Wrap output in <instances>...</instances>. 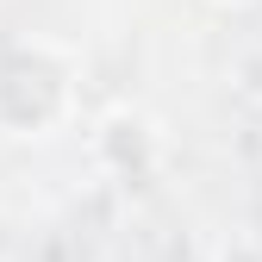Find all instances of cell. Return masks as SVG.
<instances>
[{
	"instance_id": "cell-1",
	"label": "cell",
	"mask_w": 262,
	"mask_h": 262,
	"mask_svg": "<svg viewBox=\"0 0 262 262\" xmlns=\"http://www.w3.org/2000/svg\"><path fill=\"white\" fill-rule=\"evenodd\" d=\"M38 100V119L44 131L69 113V62H62L50 44H13V50H0V131H7L13 106L25 100Z\"/></svg>"
}]
</instances>
